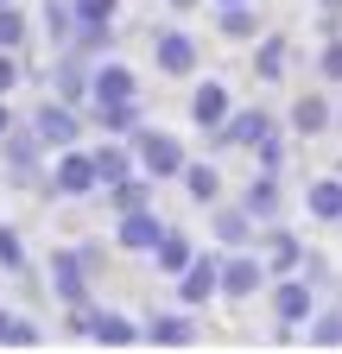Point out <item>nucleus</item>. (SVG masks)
Instances as JSON below:
<instances>
[{"label":"nucleus","instance_id":"14","mask_svg":"<svg viewBox=\"0 0 342 354\" xmlns=\"http://www.w3.org/2000/svg\"><path fill=\"white\" fill-rule=\"evenodd\" d=\"M89 102H140V70L120 57H96L89 64Z\"/></svg>","mask_w":342,"mask_h":354},{"label":"nucleus","instance_id":"17","mask_svg":"<svg viewBox=\"0 0 342 354\" xmlns=\"http://www.w3.org/2000/svg\"><path fill=\"white\" fill-rule=\"evenodd\" d=\"M241 209L260 221V228H273V221H285V196H279V177L273 171H253L247 190H241Z\"/></svg>","mask_w":342,"mask_h":354},{"label":"nucleus","instance_id":"15","mask_svg":"<svg viewBox=\"0 0 342 354\" xmlns=\"http://www.w3.org/2000/svg\"><path fill=\"white\" fill-rule=\"evenodd\" d=\"M89 291H96V279H89V266L76 259V247H57L51 253V297L64 310H76V304H89Z\"/></svg>","mask_w":342,"mask_h":354},{"label":"nucleus","instance_id":"45","mask_svg":"<svg viewBox=\"0 0 342 354\" xmlns=\"http://www.w3.org/2000/svg\"><path fill=\"white\" fill-rule=\"evenodd\" d=\"M0 7H7V0H0Z\"/></svg>","mask_w":342,"mask_h":354},{"label":"nucleus","instance_id":"2","mask_svg":"<svg viewBox=\"0 0 342 354\" xmlns=\"http://www.w3.org/2000/svg\"><path fill=\"white\" fill-rule=\"evenodd\" d=\"M45 158H51V146L38 140V127L32 120H13L7 133H0V177L7 184H45Z\"/></svg>","mask_w":342,"mask_h":354},{"label":"nucleus","instance_id":"27","mask_svg":"<svg viewBox=\"0 0 342 354\" xmlns=\"http://www.w3.org/2000/svg\"><path fill=\"white\" fill-rule=\"evenodd\" d=\"M152 190H159V184H152L146 171H127L120 184H108L102 196H108V209H114V215H127V209H146V203H152Z\"/></svg>","mask_w":342,"mask_h":354},{"label":"nucleus","instance_id":"25","mask_svg":"<svg viewBox=\"0 0 342 354\" xmlns=\"http://www.w3.org/2000/svg\"><path fill=\"white\" fill-rule=\"evenodd\" d=\"M178 184H184V196H190L197 209H216V203H222V171L209 165V158H190V165L178 171Z\"/></svg>","mask_w":342,"mask_h":354},{"label":"nucleus","instance_id":"5","mask_svg":"<svg viewBox=\"0 0 342 354\" xmlns=\"http://www.w3.org/2000/svg\"><path fill=\"white\" fill-rule=\"evenodd\" d=\"M152 70L171 82H190L203 70V38H190L184 26H159L152 32Z\"/></svg>","mask_w":342,"mask_h":354},{"label":"nucleus","instance_id":"24","mask_svg":"<svg viewBox=\"0 0 342 354\" xmlns=\"http://www.w3.org/2000/svg\"><path fill=\"white\" fill-rule=\"evenodd\" d=\"M82 114H89V127H96V133H114V140H127L134 127H146L140 102H89Z\"/></svg>","mask_w":342,"mask_h":354},{"label":"nucleus","instance_id":"40","mask_svg":"<svg viewBox=\"0 0 342 354\" xmlns=\"http://www.w3.org/2000/svg\"><path fill=\"white\" fill-rule=\"evenodd\" d=\"M317 13H323V32H336L342 26V0H317Z\"/></svg>","mask_w":342,"mask_h":354},{"label":"nucleus","instance_id":"35","mask_svg":"<svg viewBox=\"0 0 342 354\" xmlns=\"http://www.w3.org/2000/svg\"><path fill=\"white\" fill-rule=\"evenodd\" d=\"M76 26H114L120 19V0H70Z\"/></svg>","mask_w":342,"mask_h":354},{"label":"nucleus","instance_id":"4","mask_svg":"<svg viewBox=\"0 0 342 354\" xmlns=\"http://www.w3.org/2000/svg\"><path fill=\"white\" fill-rule=\"evenodd\" d=\"M45 190H51V196H64V203L102 196V177H96V152H89V146H64V152H51V177H45Z\"/></svg>","mask_w":342,"mask_h":354},{"label":"nucleus","instance_id":"31","mask_svg":"<svg viewBox=\"0 0 342 354\" xmlns=\"http://www.w3.org/2000/svg\"><path fill=\"white\" fill-rule=\"evenodd\" d=\"M305 342L311 348H342V310H317L305 323Z\"/></svg>","mask_w":342,"mask_h":354},{"label":"nucleus","instance_id":"21","mask_svg":"<svg viewBox=\"0 0 342 354\" xmlns=\"http://www.w3.org/2000/svg\"><path fill=\"white\" fill-rule=\"evenodd\" d=\"M305 215L323 221V228H342V171L311 177V184H305Z\"/></svg>","mask_w":342,"mask_h":354},{"label":"nucleus","instance_id":"9","mask_svg":"<svg viewBox=\"0 0 342 354\" xmlns=\"http://www.w3.org/2000/svg\"><path fill=\"white\" fill-rule=\"evenodd\" d=\"M216 297H222V247L209 241L184 272H178V304L184 310H203V304H216Z\"/></svg>","mask_w":342,"mask_h":354},{"label":"nucleus","instance_id":"29","mask_svg":"<svg viewBox=\"0 0 342 354\" xmlns=\"http://www.w3.org/2000/svg\"><path fill=\"white\" fill-rule=\"evenodd\" d=\"M70 38H76V13H70V0H45V44H51V51H64Z\"/></svg>","mask_w":342,"mask_h":354},{"label":"nucleus","instance_id":"23","mask_svg":"<svg viewBox=\"0 0 342 354\" xmlns=\"http://www.w3.org/2000/svg\"><path fill=\"white\" fill-rule=\"evenodd\" d=\"M216 32L228 38V44H253L267 32V19H260V0H241V7H216Z\"/></svg>","mask_w":342,"mask_h":354},{"label":"nucleus","instance_id":"7","mask_svg":"<svg viewBox=\"0 0 342 354\" xmlns=\"http://www.w3.org/2000/svg\"><path fill=\"white\" fill-rule=\"evenodd\" d=\"M267 133H273V108H260V102L241 108V102H235V114H228L216 133H203V140H209V152H253Z\"/></svg>","mask_w":342,"mask_h":354},{"label":"nucleus","instance_id":"33","mask_svg":"<svg viewBox=\"0 0 342 354\" xmlns=\"http://www.w3.org/2000/svg\"><path fill=\"white\" fill-rule=\"evenodd\" d=\"M70 51H82V57H108V51H114V26H76Z\"/></svg>","mask_w":342,"mask_h":354},{"label":"nucleus","instance_id":"43","mask_svg":"<svg viewBox=\"0 0 342 354\" xmlns=\"http://www.w3.org/2000/svg\"><path fill=\"white\" fill-rule=\"evenodd\" d=\"M171 7H178V13H190V7H203V0H171Z\"/></svg>","mask_w":342,"mask_h":354},{"label":"nucleus","instance_id":"8","mask_svg":"<svg viewBox=\"0 0 342 354\" xmlns=\"http://www.w3.org/2000/svg\"><path fill=\"white\" fill-rule=\"evenodd\" d=\"M32 127H38V140H45L51 152H64V146H82V127H89V114H82L76 102H64V95H45L32 108Z\"/></svg>","mask_w":342,"mask_h":354},{"label":"nucleus","instance_id":"20","mask_svg":"<svg viewBox=\"0 0 342 354\" xmlns=\"http://www.w3.org/2000/svg\"><path fill=\"white\" fill-rule=\"evenodd\" d=\"M146 329L134 323V317H120V310H108V304H89V342H102V348H134Z\"/></svg>","mask_w":342,"mask_h":354},{"label":"nucleus","instance_id":"38","mask_svg":"<svg viewBox=\"0 0 342 354\" xmlns=\"http://www.w3.org/2000/svg\"><path fill=\"white\" fill-rule=\"evenodd\" d=\"M76 259L82 266H89V279L102 272V266H108V253H102V241H76Z\"/></svg>","mask_w":342,"mask_h":354},{"label":"nucleus","instance_id":"1","mask_svg":"<svg viewBox=\"0 0 342 354\" xmlns=\"http://www.w3.org/2000/svg\"><path fill=\"white\" fill-rule=\"evenodd\" d=\"M267 304H273V329H279V342L305 335V323L317 317V279H311V272H279V279L267 285Z\"/></svg>","mask_w":342,"mask_h":354},{"label":"nucleus","instance_id":"12","mask_svg":"<svg viewBox=\"0 0 342 354\" xmlns=\"http://www.w3.org/2000/svg\"><path fill=\"white\" fill-rule=\"evenodd\" d=\"M89 64L96 57H82V51H51V70H45V88L51 95H64V102H76V108H89Z\"/></svg>","mask_w":342,"mask_h":354},{"label":"nucleus","instance_id":"42","mask_svg":"<svg viewBox=\"0 0 342 354\" xmlns=\"http://www.w3.org/2000/svg\"><path fill=\"white\" fill-rule=\"evenodd\" d=\"M7 329H13V310H0V342H7Z\"/></svg>","mask_w":342,"mask_h":354},{"label":"nucleus","instance_id":"26","mask_svg":"<svg viewBox=\"0 0 342 354\" xmlns=\"http://www.w3.org/2000/svg\"><path fill=\"white\" fill-rule=\"evenodd\" d=\"M285 120H291V133H298V140H317V133H330L336 108H330V95H298V102L285 108Z\"/></svg>","mask_w":342,"mask_h":354},{"label":"nucleus","instance_id":"18","mask_svg":"<svg viewBox=\"0 0 342 354\" xmlns=\"http://www.w3.org/2000/svg\"><path fill=\"white\" fill-rule=\"evenodd\" d=\"M291 76V38L285 32H260L253 38V82H285Z\"/></svg>","mask_w":342,"mask_h":354},{"label":"nucleus","instance_id":"32","mask_svg":"<svg viewBox=\"0 0 342 354\" xmlns=\"http://www.w3.org/2000/svg\"><path fill=\"white\" fill-rule=\"evenodd\" d=\"M0 272H7V279H19V272H26V241H19L13 221H0Z\"/></svg>","mask_w":342,"mask_h":354},{"label":"nucleus","instance_id":"19","mask_svg":"<svg viewBox=\"0 0 342 354\" xmlns=\"http://www.w3.org/2000/svg\"><path fill=\"white\" fill-rule=\"evenodd\" d=\"M140 329H146L152 348H190L197 342V317H190V310H152Z\"/></svg>","mask_w":342,"mask_h":354},{"label":"nucleus","instance_id":"6","mask_svg":"<svg viewBox=\"0 0 342 354\" xmlns=\"http://www.w3.org/2000/svg\"><path fill=\"white\" fill-rule=\"evenodd\" d=\"M267 285H273V272H267L260 247L222 253V304H253V297H267Z\"/></svg>","mask_w":342,"mask_h":354},{"label":"nucleus","instance_id":"10","mask_svg":"<svg viewBox=\"0 0 342 354\" xmlns=\"http://www.w3.org/2000/svg\"><path fill=\"white\" fill-rule=\"evenodd\" d=\"M171 234V221L146 203V209H127V215H114V247L120 253H140V259H152V247Z\"/></svg>","mask_w":342,"mask_h":354},{"label":"nucleus","instance_id":"28","mask_svg":"<svg viewBox=\"0 0 342 354\" xmlns=\"http://www.w3.org/2000/svg\"><path fill=\"white\" fill-rule=\"evenodd\" d=\"M197 253H203V247H197L190 234H178V228H171V234H165V241L152 247V266H159V272H165V279H178V272H184V266H190Z\"/></svg>","mask_w":342,"mask_h":354},{"label":"nucleus","instance_id":"41","mask_svg":"<svg viewBox=\"0 0 342 354\" xmlns=\"http://www.w3.org/2000/svg\"><path fill=\"white\" fill-rule=\"evenodd\" d=\"M13 127V108H7V95H0V133H7Z\"/></svg>","mask_w":342,"mask_h":354},{"label":"nucleus","instance_id":"22","mask_svg":"<svg viewBox=\"0 0 342 354\" xmlns=\"http://www.w3.org/2000/svg\"><path fill=\"white\" fill-rule=\"evenodd\" d=\"M89 152H96V177H102V190H108V184H120L127 171H140L134 140H114V133H102V146H89Z\"/></svg>","mask_w":342,"mask_h":354},{"label":"nucleus","instance_id":"36","mask_svg":"<svg viewBox=\"0 0 342 354\" xmlns=\"http://www.w3.org/2000/svg\"><path fill=\"white\" fill-rule=\"evenodd\" d=\"M253 171H273V177L285 171V133H279V127L267 133V140H260V146H253Z\"/></svg>","mask_w":342,"mask_h":354},{"label":"nucleus","instance_id":"39","mask_svg":"<svg viewBox=\"0 0 342 354\" xmlns=\"http://www.w3.org/2000/svg\"><path fill=\"white\" fill-rule=\"evenodd\" d=\"M32 342H38V323L13 317V329H7V348H32Z\"/></svg>","mask_w":342,"mask_h":354},{"label":"nucleus","instance_id":"44","mask_svg":"<svg viewBox=\"0 0 342 354\" xmlns=\"http://www.w3.org/2000/svg\"><path fill=\"white\" fill-rule=\"evenodd\" d=\"M209 7H241V0H209Z\"/></svg>","mask_w":342,"mask_h":354},{"label":"nucleus","instance_id":"16","mask_svg":"<svg viewBox=\"0 0 342 354\" xmlns=\"http://www.w3.org/2000/svg\"><path fill=\"white\" fill-rule=\"evenodd\" d=\"M305 241H298L285 221H273V228H260V259H267V272L279 279V272H305Z\"/></svg>","mask_w":342,"mask_h":354},{"label":"nucleus","instance_id":"30","mask_svg":"<svg viewBox=\"0 0 342 354\" xmlns=\"http://www.w3.org/2000/svg\"><path fill=\"white\" fill-rule=\"evenodd\" d=\"M26 44H32V26L19 13V0H7L0 7V51H26Z\"/></svg>","mask_w":342,"mask_h":354},{"label":"nucleus","instance_id":"37","mask_svg":"<svg viewBox=\"0 0 342 354\" xmlns=\"http://www.w3.org/2000/svg\"><path fill=\"white\" fill-rule=\"evenodd\" d=\"M26 76H32V70H26V51H0V95H13Z\"/></svg>","mask_w":342,"mask_h":354},{"label":"nucleus","instance_id":"34","mask_svg":"<svg viewBox=\"0 0 342 354\" xmlns=\"http://www.w3.org/2000/svg\"><path fill=\"white\" fill-rule=\"evenodd\" d=\"M317 82H330V88H342V26L323 38V51H317Z\"/></svg>","mask_w":342,"mask_h":354},{"label":"nucleus","instance_id":"13","mask_svg":"<svg viewBox=\"0 0 342 354\" xmlns=\"http://www.w3.org/2000/svg\"><path fill=\"white\" fill-rule=\"evenodd\" d=\"M209 241H216L222 253H235V247H260V221L241 209V196H235V203H216V209H209Z\"/></svg>","mask_w":342,"mask_h":354},{"label":"nucleus","instance_id":"11","mask_svg":"<svg viewBox=\"0 0 342 354\" xmlns=\"http://www.w3.org/2000/svg\"><path fill=\"white\" fill-rule=\"evenodd\" d=\"M184 114H190V127H197V133H216V127H222V120L235 114V88H228L222 76H203V82L190 88Z\"/></svg>","mask_w":342,"mask_h":354},{"label":"nucleus","instance_id":"3","mask_svg":"<svg viewBox=\"0 0 342 354\" xmlns=\"http://www.w3.org/2000/svg\"><path fill=\"white\" fill-rule=\"evenodd\" d=\"M127 140H134V158H140V171L152 184H178V171L190 165V146L178 133H165V127H134Z\"/></svg>","mask_w":342,"mask_h":354}]
</instances>
